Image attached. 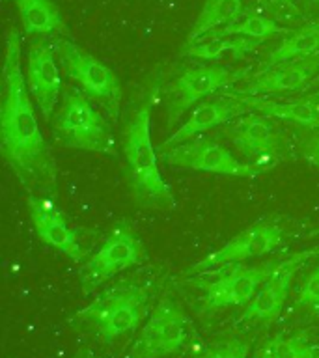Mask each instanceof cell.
I'll list each match as a JSON object with an SVG mask.
<instances>
[{
	"label": "cell",
	"instance_id": "6da1fadb",
	"mask_svg": "<svg viewBox=\"0 0 319 358\" xmlns=\"http://www.w3.org/2000/svg\"><path fill=\"white\" fill-rule=\"evenodd\" d=\"M2 155L19 183L28 190L56 189L58 168L36 120L21 60V36L11 28L6 38L0 97Z\"/></svg>",
	"mask_w": 319,
	"mask_h": 358
},
{
	"label": "cell",
	"instance_id": "7a4b0ae2",
	"mask_svg": "<svg viewBox=\"0 0 319 358\" xmlns=\"http://www.w3.org/2000/svg\"><path fill=\"white\" fill-rule=\"evenodd\" d=\"M155 101L157 88H151L144 103L133 112L125 129L123 155L127 161V178L134 200L144 207L168 209L173 206V192L162 179L151 142V112Z\"/></svg>",
	"mask_w": 319,
	"mask_h": 358
},
{
	"label": "cell",
	"instance_id": "3957f363",
	"mask_svg": "<svg viewBox=\"0 0 319 358\" xmlns=\"http://www.w3.org/2000/svg\"><path fill=\"white\" fill-rule=\"evenodd\" d=\"M52 131L62 144L73 150L118 157L114 133L88 95L66 92L60 110L52 117Z\"/></svg>",
	"mask_w": 319,
	"mask_h": 358
},
{
	"label": "cell",
	"instance_id": "277c9868",
	"mask_svg": "<svg viewBox=\"0 0 319 358\" xmlns=\"http://www.w3.org/2000/svg\"><path fill=\"white\" fill-rule=\"evenodd\" d=\"M150 289L144 285H118L90 306L75 313V321L90 327L101 340L111 343L120 336L134 332L148 313Z\"/></svg>",
	"mask_w": 319,
	"mask_h": 358
},
{
	"label": "cell",
	"instance_id": "5b68a950",
	"mask_svg": "<svg viewBox=\"0 0 319 358\" xmlns=\"http://www.w3.org/2000/svg\"><path fill=\"white\" fill-rule=\"evenodd\" d=\"M56 50L67 77L75 80L90 99L99 101L108 116L116 120L122 101V84L116 73L69 39H58Z\"/></svg>",
	"mask_w": 319,
	"mask_h": 358
},
{
	"label": "cell",
	"instance_id": "8992f818",
	"mask_svg": "<svg viewBox=\"0 0 319 358\" xmlns=\"http://www.w3.org/2000/svg\"><path fill=\"white\" fill-rule=\"evenodd\" d=\"M144 259L146 248L140 235L129 220H120L105 241V245L90 257L80 271L83 291L88 295L90 291L99 287L103 282L111 280L125 268L140 265Z\"/></svg>",
	"mask_w": 319,
	"mask_h": 358
},
{
	"label": "cell",
	"instance_id": "52a82bcc",
	"mask_svg": "<svg viewBox=\"0 0 319 358\" xmlns=\"http://www.w3.org/2000/svg\"><path fill=\"white\" fill-rule=\"evenodd\" d=\"M190 323L183 308L166 296L151 312L129 351V358H162L176 355L189 340Z\"/></svg>",
	"mask_w": 319,
	"mask_h": 358
},
{
	"label": "cell",
	"instance_id": "ba28073f",
	"mask_svg": "<svg viewBox=\"0 0 319 358\" xmlns=\"http://www.w3.org/2000/svg\"><path fill=\"white\" fill-rule=\"evenodd\" d=\"M162 157L170 166L229 176V178L252 179L267 172V166H260L257 162L254 164L241 162L226 148L218 145L217 142H211V140L190 138L187 142L173 145L170 150L162 151Z\"/></svg>",
	"mask_w": 319,
	"mask_h": 358
},
{
	"label": "cell",
	"instance_id": "9c48e42d",
	"mask_svg": "<svg viewBox=\"0 0 319 358\" xmlns=\"http://www.w3.org/2000/svg\"><path fill=\"white\" fill-rule=\"evenodd\" d=\"M250 71L245 69H229L224 66H196L181 73L176 83L170 86L172 99L168 103V123H176L178 117L198 101L220 90L232 88L237 80Z\"/></svg>",
	"mask_w": 319,
	"mask_h": 358
},
{
	"label": "cell",
	"instance_id": "30bf717a",
	"mask_svg": "<svg viewBox=\"0 0 319 358\" xmlns=\"http://www.w3.org/2000/svg\"><path fill=\"white\" fill-rule=\"evenodd\" d=\"M284 239V229L278 222L271 218L257 220L254 226L246 228L234 239L228 241L222 248H218L213 254L206 256L198 263L192 265V271H204V268L224 265V263H237L250 259V257L265 256L273 252Z\"/></svg>",
	"mask_w": 319,
	"mask_h": 358
},
{
	"label": "cell",
	"instance_id": "8fae6325",
	"mask_svg": "<svg viewBox=\"0 0 319 358\" xmlns=\"http://www.w3.org/2000/svg\"><path fill=\"white\" fill-rule=\"evenodd\" d=\"M319 248H310V250L297 252L293 256L285 257L278 263V267L274 268L271 278L262 285V289L257 291L256 296L246 306L245 313L241 321H254V323H271L278 317L284 302L290 293L291 280L295 276L302 263L308 262L310 257L318 256Z\"/></svg>",
	"mask_w": 319,
	"mask_h": 358
},
{
	"label": "cell",
	"instance_id": "7c38bea8",
	"mask_svg": "<svg viewBox=\"0 0 319 358\" xmlns=\"http://www.w3.org/2000/svg\"><path fill=\"white\" fill-rule=\"evenodd\" d=\"M278 263L269 262L254 267L234 268L232 273L207 285L204 304L209 310L250 304L257 291L262 289V285L271 278L274 268L278 267Z\"/></svg>",
	"mask_w": 319,
	"mask_h": 358
},
{
	"label": "cell",
	"instance_id": "4fadbf2b",
	"mask_svg": "<svg viewBox=\"0 0 319 358\" xmlns=\"http://www.w3.org/2000/svg\"><path fill=\"white\" fill-rule=\"evenodd\" d=\"M28 92L32 94L39 112L45 120H52L55 108L62 94L60 67L49 45L34 43L28 50L27 67H24Z\"/></svg>",
	"mask_w": 319,
	"mask_h": 358
},
{
	"label": "cell",
	"instance_id": "5bb4252c",
	"mask_svg": "<svg viewBox=\"0 0 319 358\" xmlns=\"http://www.w3.org/2000/svg\"><path fill=\"white\" fill-rule=\"evenodd\" d=\"M27 203L39 239L43 241L45 245L52 246L56 250H60L62 254H66L73 262H83L84 256H86L83 246L78 245L77 235L69 229L66 218H64L62 211H58L52 206V201L30 194L27 198Z\"/></svg>",
	"mask_w": 319,
	"mask_h": 358
},
{
	"label": "cell",
	"instance_id": "9a60e30c",
	"mask_svg": "<svg viewBox=\"0 0 319 358\" xmlns=\"http://www.w3.org/2000/svg\"><path fill=\"white\" fill-rule=\"evenodd\" d=\"M250 110V106L243 103L241 99H237V97L228 99V97L222 95L220 99L204 101V103L196 106L194 110L190 112L189 120H185L183 125L159 145V150H170L173 145L194 138L196 134L204 133V131H209V129L217 127V125H222V123L229 122L234 117L245 116Z\"/></svg>",
	"mask_w": 319,
	"mask_h": 358
},
{
	"label": "cell",
	"instance_id": "2e32d148",
	"mask_svg": "<svg viewBox=\"0 0 319 358\" xmlns=\"http://www.w3.org/2000/svg\"><path fill=\"white\" fill-rule=\"evenodd\" d=\"M319 73V52L308 58L285 62L265 73H257L245 88L229 90L235 94L257 95V94H284L304 88Z\"/></svg>",
	"mask_w": 319,
	"mask_h": 358
},
{
	"label": "cell",
	"instance_id": "e0dca14e",
	"mask_svg": "<svg viewBox=\"0 0 319 358\" xmlns=\"http://www.w3.org/2000/svg\"><path fill=\"white\" fill-rule=\"evenodd\" d=\"M229 136L235 148L250 159H262L278 153L280 136L269 116L262 114H245L232 125Z\"/></svg>",
	"mask_w": 319,
	"mask_h": 358
},
{
	"label": "cell",
	"instance_id": "ac0fdd59",
	"mask_svg": "<svg viewBox=\"0 0 319 358\" xmlns=\"http://www.w3.org/2000/svg\"><path fill=\"white\" fill-rule=\"evenodd\" d=\"M222 95L226 97H237L243 103L250 106L252 110H257L260 114H265L269 117H278L284 122H291L301 125L304 129H319V108L312 99H295V101H273L265 99V97H257V95H245L235 94L222 90Z\"/></svg>",
	"mask_w": 319,
	"mask_h": 358
},
{
	"label": "cell",
	"instance_id": "d6986e66",
	"mask_svg": "<svg viewBox=\"0 0 319 358\" xmlns=\"http://www.w3.org/2000/svg\"><path fill=\"white\" fill-rule=\"evenodd\" d=\"M319 52V21L310 22L301 30L290 34L282 43L267 55L263 67L257 73H265L273 67L295 60V58H308Z\"/></svg>",
	"mask_w": 319,
	"mask_h": 358
},
{
	"label": "cell",
	"instance_id": "ffe728a7",
	"mask_svg": "<svg viewBox=\"0 0 319 358\" xmlns=\"http://www.w3.org/2000/svg\"><path fill=\"white\" fill-rule=\"evenodd\" d=\"M260 43H262L260 39L245 38V36H224L218 32H209L201 36L200 41L196 39L192 43H187L185 55L194 56L200 60H218L224 52H234L235 56L243 58Z\"/></svg>",
	"mask_w": 319,
	"mask_h": 358
},
{
	"label": "cell",
	"instance_id": "44dd1931",
	"mask_svg": "<svg viewBox=\"0 0 319 358\" xmlns=\"http://www.w3.org/2000/svg\"><path fill=\"white\" fill-rule=\"evenodd\" d=\"M15 4L28 36L66 30L62 11L52 0H15Z\"/></svg>",
	"mask_w": 319,
	"mask_h": 358
},
{
	"label": "cell",
	"instance_id": "7402d4cb",
	"mask_svg": "<svg viewBox=\"0 0 319 358\" xmlns=\"http://www.w3.org/2000/svg\"><path fill=\"white\" fill-rule=\"evenodd\" d=\"M241 10H243L241 0H206L194 27L190 30L187 43H192V41L213 32L215 28L222 27V24L226 27L229 22L237 21Z\"/></svg>",
	"mask_w": 319,
	"mask_h": 358
},
{
	"label": "cell",
	"instance_id": "603a6c76",
	"mask_svg": "<svg viewBox=\"0 0 319 358\" xmlns=\"http://www.w3.org/2000/svg\"><path fill=\"white\" fill-rule=\"evenodd\" d=\"M213 32L224 34V36H245L252 39H263L273 38L276 34L285 32L284 27H280L278 22L263 15H246L241 21L229 22L224 27V30H213Z\"/></svg>",
	"mask_w": 319,
	"mask_h": 358
},
{
	"label": "cell",
	"instance_id": "cb8c5ba5",
	"mask_svg": "<svg viewBox=\"0 0 319 358\" xmlns=\"http://www.w3.org/2000/svg\"><path fill=\"white\" fill-rule=\"evenodd\" d=\"M316 357V347L304 336L280 334L269 340L257 358H312Z\"/></svg>",
	"mask_w": 319,
	"mask_h": 358
},
{
	"label": "cell",
	"instance_id": "d4e9b609",
	"mask_svg": "<svg viewBox=\"0 0 319 358\" xmlns=\"http://www.w3.org/2000/svg\"><path fill=\"white\" fill-rule=\"evenodd\" d=\"M201 358H248V345L239 338H226L209 347Z\"/></svg>",
	"mask_w": 319,
	"mask_h": 358
},
{
	"label": "cell",
	"instance_id": "484cf974",
	"mask_svg": "<svg viewBox=\"0 0 319 358\" xmlns=\"http://www.w3.org/2000/svg\"><path fill=\"white\" fill-rule=\"evenodd\" d=\"M295 304L301 308H310V310H318L319 312V267L304 280L301 289L297 291Z\"/></svg>",
	"mask_w": 319,
	"mask_h": 358
},
{
	"label": "cell",
	"instance_id": "4316f807",
	"mask_svg": "<svg viewBox=\"0 0 319 358\" xmlns=\"http://www.w3.org/2000/svg\"><path fill=\"white\" fill-rule=\"evenodd\" d=\"M302 155L306 159L310 164L319 168V134L318 136H312V138H308L302 145Z\"/></svg>",
	"mask_w": 319,
	"mask_h": 358
},
{
	"label": "cell",
	"instance_id": "83f0119b",
	"mask_svg": "<svg viewBox=\"0 0 319 358\" xmlns=\"http://www.w3.org/2000/svg\"><path fill=\"white\" fill-rule=\"evenodd\" d=\"M73 358H101V357H97V355L90 351V349H80V351H78Z\"/></svg>",
	"mask_w": 319,
	"mask_h": 358
},
{
	"label": "cell",
	"instance_id": "f1b7e54d",
	"mask_svg": "<svg viewBox=\"0 0 319 358\" xmlns=\"http://www.w3.org/2000/svg\"><path fill=\"white\" fill-rule=\"evenodd\" d=\"M269 4H274V6H280V8H285V6H291L295 0H265Z\"/></svg>",
	"mask_w": 319,
	"mask_h": 358
},
{
	"label": "cell",
	"instance_id": "f546056e",
	"mask_svg": "<svg viewBox=\"0 0 319 358\" xmlns=\"http://www.w3.org/2000/svg\"><path fill=\"white\" fill-rule=\"evenodd\" d=\"M310 99H313V101H319V92H316V94H313L312 97H310Z\"/></svg>",
	"mask_w": 319,
	"mask_h": 358
},
{
	"label": "cell",
	"instance_id": "4dcf8cb0",
	"mask_svg": "<svg viewBox=\"0 0 319 358\" xmlns=\"http://www.w3.org/2000/svg\"><path fill=\"white\" fill-rule=\"evenodd\" d=\"M313 101V99H312ZM313 103H316V105H318V108H319V101H313Z\"/></svg>",
	"mask_w": 319,
	"mask_h": 358
},
{
	"label": "cell",
	"instance_id": "1f68e13d",
	"mask_svg": "<svg viewBox=\"0 0 319 358\" xmlns=\"http://www.w3.org/2000/svg\"><path fill=\"white\" fill-rule=\"evenodd\" d=\"M312 358H319V357H312Z\"/></svg>",
	"mask_w": 319,
	"mask_h": 358
}]
</instances>
